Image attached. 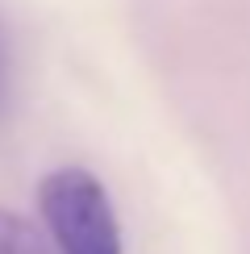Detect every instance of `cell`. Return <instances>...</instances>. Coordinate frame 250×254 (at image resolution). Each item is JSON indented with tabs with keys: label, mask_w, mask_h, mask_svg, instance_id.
<instances>
[{
	"label": "cell",
	"mask_w": 250,
	"mask_h": 254,
	"mask_svg": "<svg viewBox=\"0 0 250 254\" xmlns=\"http://www.w3.org/2000/svg\"><path fill=\"white\" fill-rule=\"evenodd\" d=\"M42 234L55 254H125L121 225L104 184L83 167H59L38 184Z\"/></svg>",
	"instance_id": "6da1fadb"
},
{
	"label": "cell",
	"mask_w": 250,
	"mask_h": 254,
	"mask_svg": "<svg viewBox=\"0 0 250 254\" xmlns=\"http://www.w3.org/2000/svg\"><path fill=\"white\" fill-rule=\"evenodd\" d=\"M0 254H55V246L34 221L0 208Z\"/></svg>",
	"instance_id": "7a4b0ae2"
},
{
	"label": "cell",
	"mask_w": 250,
	"mask_h": 254,
	"mask_svg": "<svg viewBox=\"0 0 250 254\" xmlns=\"http://www.w3.org/2000/svg\"><path fill=\"white\" fill-rule=\"evenodd\" d=\"M13 109V50H8L4 25H0V121Z\"/></svg>",
	"instance_id": "3957f363"
}]
</instances>
